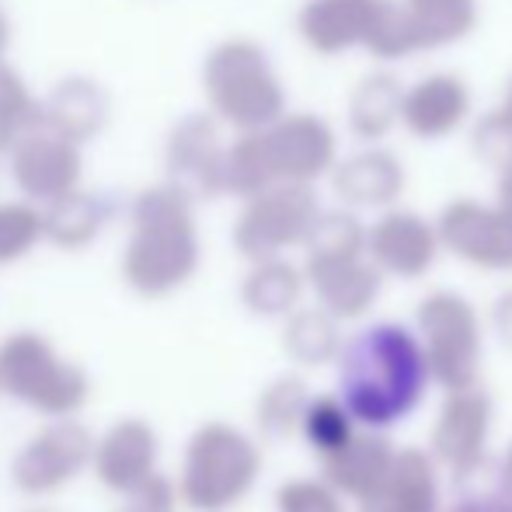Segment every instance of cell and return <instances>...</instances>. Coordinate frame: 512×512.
I'll return each instance as SVG.
<instances>
[{"label": "cell", "mask_w": 512, "mask_h": 512, "mask_svg": "<svg viewBox=\"0 0 512 512\" xmlns=\"http://www.w3.org/2000/svg\"><path fill=\"white\" fill-rule=\"evenodd\" d=\"M429 359L415 328L377 321L345 338L338 356V394L363 429H391L425 401Z\"/></svg>", "instance_id": "1"}, {"label": "cell", "mask_w": 512, "mask_h": 512, "mask_svg": "<svg viewBox=\"0 0 512 512\" xmlns=\"http://www.w3.org/2000/svg\"><path fill=\"white\" fill-rule=\"evenodd\" d=\"M95 223H98L95 209L77 203V199H67V203H60L53 209V216L46 220V227L60 244H81L95 234Z\"/></svg>", "instance_id": "29"}, {"label": "cell", "mask_w": 512, "mask_h": 512, "mask_svg": "<svg viewBox=\"0 0 512 512\" xmlns=\"http://www.w3.org/2000/svg\"><path fill=\"white\" fill-rule=\"evenodd\" d=\"M405 7L418 32V42H422V53L457 46L481 21L478 0H405Z\"/></svg>", "instance_id": "23"}, {"label": "cell", "mask_w": 512, "mask_h": 512, "mask_svg": "<svg viewBox=\"0 0 512 512\" xmlns=\"http://www.w3.org/2000/svg\"><path fill=\"white\" fill-rule=\"evenodd\" d=\"M495 425V401L481 384L446 391L443 405L432 418L429 453L450 474H471L485 464L488 436Z\"/></svg>", "instance_id": "9"}, {"label": "cell", "mask_w": 512, "mask_h": 512, "mask_svg": "<svg viewBox=\"0 0 512 512\" xmlns=\"http://www.w3.org/2000/svg\"><path fill=\"white\" fill-rule=\"evenodd\" d=\"M492 512H512V502H509V499H502V495H499V499L492 502Z\"/></svg>", "instance_id": "35"}, {"label": "cell", "mask_w": 512, "mask_h": 512, "mask_svg": "<svg viewBox=\"0 0 512 512\" xmlns=\"http://www.w3.org/2000/svg\"><path fill=\"white\" fill-rule=\"evenodd\" d=\"M359 512H443V481L439 460L429 446H398L391 471L366 499L356 502Z\"/></svg>", "instance_id": "16"}, {"label": "cell", "mask_w": 512, "mask_h": 512, "mask_svg": "<svg viewBox=\"0 0 512 512\" xmlns=\"http://www.w3.org/2000/svg\"><path fill=\"white\" fill-rule=\"evenodd\" d=\"M492 321H495V331H499V338L512 349V293L499 297V304H495V310H492Z\"/></svg>", "instance_id": "32"}, {"label": "cell", "mask_w": 512, "mask_h": 512, "mask_svg": "<svg viewBox=\"0 0 512 512\" xmlns=\"http://www.w3.org/2000/svg\"><path fill=\"white\" fill-rule=\"evenodd\" d=\"M307 272L290 265L283 255L279 258H262L255 262V269L248 272L241 286V300L248 310L262 317H290L297 310L300 297H304Z\"/></svg>", "instance_id": "21"}, {"label": "cell", "mask_w": 512, "mask_h": 512, "mask_svg": "<svg viewBox=\"0 0 512 512\" xmlns=\"http://www.w3.org/2000/svg\"><path fill=\"white\" fill-rule=\"evenodd\" d=\"M499 185H509V189H512V164L499 171Z\"/></svg>", "instance_id": "37"}, {"label": "cell", "mask_w": 512, "mask_h": 512, "mask_svg": "<svg viewBox=\"0 0 512 512\" xmlns=\"http://www.w3.org/2000/svg\"><path fill=\"white\" fill-rule=\"evenodd\" d=\"M366 237H370V223H363L359 209H321L314 230H310L304 251L307 258L321 255H363Z\"/></svg>", "instance_id": "26"}, {"label": "cell", "mask_w": 512, "mask_h": 512, "mask_svg": "<svg viewBox=\"0 0 512 512\" xmlns=\"http://www.w3.org/2000/svg\"><path fill=\"white\" fill-rule=\"evenodd\" d=\"M394 457H398V446L384 429H359L342 450L321 457V478L345 499L359 502L384 481Z\"/></svg>", "instance_id": "18"}, {"label": "cell", "mask_w": 512, "mask_h": 512, "mask_svg": "<svg viewBox=\"0 0 512 512\" xmlns=\"http://www.w3.org/2000/svg\"><path fill=\"white\" fill-rule=\"evenodd\" d=\"M314 394L307 391V384L300 377H279L262 391L255 408V422L262 429V436L269 439H290L304 429V415Z\"/></svg>", "instance_id": "24"}, {"label": "cell", "mask_w": 512, "mask_h": 512, "mask_svg": "<svg viewBox=\"0 0 512 512\" xmlns=\"http://www.w3.org/2000/svg\"><path fill=\"white\" fill-rule=\"evenodd\" d=\"M304 272L317 304L331 310L342 324L363 321L380 300V290H384V272L370 258V251H363V255L307 258Z\"/></svg>", "instance_id": "12"}, {"label": "cell", "mask_w": 512, "mask_h": 512, "mask_svg": "<svg viewBox=\"0 0 512 512\" xmlns=\"http://www.w3.org/2000/svg\"><path fill=\"white\" fill-rule=\"evenodd\" d=\"M140 227L136 241L129 244L126 276L147 297L175 290L178 283L192 276L199 258L196 227H192L189 206L175 192L147 196L140 206Z\"/></svg>", "instance_id": "2"}, {"label": "cell", "mask_w": 512, "mask_h": 512, "mask_svg": "<svg viewBox=\"0 0 512 512\" xmlns=\"http://www.w3.org/2000/svg\"><path fill=\"white\" fill-rule=\"evenodd\" d=\"M262 474L255 439L227 422H209L185 450L182 495L199 512H223L244 499Z\"/></svg>", "instance_id": "3"}, {"label": "cell", "mask_w": 512, "mask_h": 512, "mask_svg": "<svg viewBox=\"0 0 512 512\" xmlns=\"http://www.w3.org/2000/svg\"><path fill=\"white\" fill-rule=\"evenodd\" d=\"M206 84L216 112L248 133L272 126L286 108L283 84L255 42H227L216 49L209 56Z\"/></svg>", "instance_id": "5"}, {"label": "cell", "mask_w": 512, "mask_h": 512, "mask_svg": "<svg viewBox=\"0 0 512 512\" xmlns=\"http://www.w3.org/2000/svg\"><path fill=\"white\" fill-rule=\"evenodd\" d=\"M443 251L481 272H512V209L495 199H453L436 216Z\"/></svg>", "instance_id": "8"}, {"label": "cell", "mask_w": 512, "mask_h": 512, "mask_svg": "<svg viewBox=\"0 0 512 512\" xmlns=\"http://www.w3.org/2000/svg\"><path fill=\"white\" fill-rule=\"evenodd\" d=\"M265 161L276 185H314L338 164V136L328 119L314 112L279 115L272 126L258 129Z\"/></svg>", "instance_id": "10"}, {"label": "cell", "mask_w": 512, "mask_h": 512, "mask_svg": "<svg viewBox=\"0 0 512 512\" xmlns=\"http://www.w3.org/2000/svg\"><path fill=\"white\" fill-rule=\"evenodd\" d=\"M408 185L405 161L394 150L380 147V143H363L356 154L338 157L331 168V189L349 209H391L398 206L401 192Z\"/></svg>", "instance_id": "15"}, {"label": "cell", "mask_w": 512, "mask_h": 512, "mask_svg": "<svg viewBox=\"0 0 512 512\" xmlns=\"http://www.w3.org/2000/svg\"><path fill=\"white\" fill-rule=\"evenodd\" d=\"M129 495L136 499V509H147V512H171V506H175V492L157 474H147Z\"/></svg>", "instance_id": "31"}, {"label": "cell", "mask_w": 512, "mask_h": 512, "mask_svg": "<svg viewBox=\"0 0 512 512\" xmlns=\"http://www.w3.org/2000/svg\"><path fill=\"white\" fill-rule=\"evenodd\" d=\"M317 216L321 203L314 196V185H272L248 199L234 227V244L251 262L279 258L290 248H304Z\"/></svg>", "instance_id": "6"}, {"label": "cell", "mask_w": 512, "mask_h": 512, "mask_svg": "<svg viewBox=\"0 0 512 512\" xmlns=\"http://www.w3.org/2000/svg\"><path fill=\"white\" fill-rule=\"evenodd\" d=\"M499 199L512 209V189H509V185H499Z\"/></svg>", "instance_id": "36"}, {"label": "cell", "mask_w": 512, "mask_h": 512, "mask_svg": "<svg viewBox=\"0 0 512 512\" xmlns=\"http://www.w3.org/2000/svg\"><path fill=\"white\" fill-rule=\"evenodd\" d=\"M405 84L394 70H373L359 77L349 95V133L359 143H380L401 126Z\"/></svg>", "instance_id": "19"}, {"label": "cell", "mask_w": 512, "mask_h": 512, "mask_svg": "<svg viewBox=\"0 0 512 512\" xmlns=\"http://www.w3.org/2000/svg\"><path fill=\"white\" fill-rule=\"evenodd\" d=\"M95 453L91 446L88 429L74 422L53 425V429L39 432L25 450L14 460V481H18L25 492L39 495V492H53L63 481H70L88 457Z\"/></svg>", "instance_id": "17"}, {"label": "cell", "mask_w": 512, "mask_h": 512, "mask_svg": "<svg viewBox=\"0 0 512 512\" xmlns=\"http://www.w3.org/2000/svg\"><path fill=\"white\" fill-rule=\"evenodd\" d=\"M415 331L429 359L432 384L443 391L481 384L485 331L481 314L464 293L436 290L415 307Z\"/></svg>", "instance_id": "4"}, {"label": "cell", "mask_w": 512, "mask_h": 512, "mask_svg": "<svg viewBox=\"0 0 512 512\" xmlns=\"http://www.w3.org/2000/svg\"><path fill=\"white\" fill-rule=\"evenodd\" d=\"M443 512H492V502H481V499H460L457 506L443 509Z\"/></svg>", "instance_id": "34"}, {"label": "cell", "mask_w": 512, "mask_h": 512, "mask_svg": "<svg viewBox=\"0 0 512 512\" xmlns=\"http://www.w3.org/2000/svg\"><path fill=\"white\" fill-rule=\"evenodd\" d=\"M471 150L474 157L488 164V168L502 171L512 164V74L502 88V98L478 115L471 126Z\"/></svg>", "instance_id": "27"}, {"label": "cell", "mask_w": 512, "mask_h": 512, "mask_svg": "<svg viewBox=\"0 0 512 512\" xmlns=\"http://www.w3.org/2000/svg\"><path fill=\"white\" fill-rule=\"evenodd\" d=\"M342 321H338L331 310L317 307H304L293 310L286 317L283 328V349L293 363L300 366H324V363H338L342 356Z\"/></svg>", "instance_id": "22"}, {"label": "cell", "mask_w": 512, "mask_h": 512, "mask_svg": "<svg viewBox=\"0 0 512 512\" xmlns=\"http://www.w3.org/2000/svg\"><path fill=\"white\" fill-rule=\"evenodd\" d=\"M35 234H39V220L28 209H14V206L0 209V262L18 258L21 251L32 248Z\"/></svg>", "instance_id": "30"}, {"label": "cell", "mask_w": 512, "mask_h": 512, "mask_svg": "<svg viewBox=\"0 0 512 512\" xmlns=\"http://www.w3.org/2000/svg\"><path fill=\"white\" fill-rule=\"evenodd\" d=\"M499 495L512 502V443H509L506 457H502V464H499Z\"/></svg>", "instance_id": "33"}, {"label": "cell", "mask_w": 512, "mask_h": 512, "mask_svg": "<svg viewBox=\"0 0 512 512\" xmlns=\"http://www.w3.org/2000/svg\"><path fill=\"white\" fill-rule=\"evenodd\" d=\"M471 84L450 70L418 77L405 88V108H401V129H408L415 140L436 143L453 136L471 122Z\"/></svg>", "instance_id": "14"}, {"label": "cell", "mask_w": 512, "mask_h": 512, "mask_svg": "<svg viewBox=\"0 0 512 512\" xmlns=\"http://www.w3.org/2000/svg\"><path fill=\"white\" fill-rule=\"evenodd\" d=\"M366 251L384 276L422 279L436 265L439 251H443V237H439L436 220H425L415 209L391 206L380 209V216L370 223Z\"/></svg>", "instance_id": "11"}, {"label": "cell", "mask_w": 512, "mask_h": 512, "mask_svg": "<svg viewBox=\"0 0 512 512\" xmlns=\"http://www.w3.org/2000/svg\"><path fill=\"white\" fill-rule=\"evenodd\" d=\"M154 453L157 439L147 422H119L112 432L98 443L95 450V471L115 492H133L147 474H154Z\"/></svg>", "instance_id": "20"}, {"label": "cell", "mask_w": 512, "mask_h": 512, "mask_svg": "<svg viewBox=\"0 0 512 512\" xmlns=\"http://www.w3.org/2000/svg\"><path fill=\"white\" fill-rule=\"evenodd\" d=\"M0 387L32 408L63 415L88 394V380L77 366L60 363L39 335H14L0 349Z\"/></svg>", "instance_id": "7"}, {"label": "cell", "mask_w": 512, "mask_h": 512, "mask_svg": "<svg viewBox=\"0 0 512 512\" xmlns=\"http://www.w3.org/2000/svg\"><path fill=\"white\" fill-rule=\"evenodd\" d=\"M133 512H147V509H133Z\"/></svg>", "instance_id": "38"}, {"label": "cell", "mask_w": 512, "mask_h": 512, "mask_svg": "<svg viewBox=\"0 0 512 512\" xmlns=\"http://www.w3.org/2000/svg\"><path fill=\"white\" fill-rule=\"evenodd\" d=\"M391 0H307L297 32L317 56H342L370 49Z\"/></svg>", "instance_id": "13"}, {"label": "cell", "mask_w": 512, "mask_h": 512, "mask_svg": "<svg viewBox=\"0 0 512 512\" xmlns=\"http://www.w3.org/2000/svg\"><path fill=\"white\" fill-rule=\"evenodd\" d=\"M363 425L356 422V415L342 401V394H314L304 415V429L300 436L310 443V450H317V457H328V453L342 450Z\"/></svg>", "instance_id": "25"}, {"label": "cell", "mask_w": 512, "mask_h": 512, "mask_svg": "<svg viewBox=\"0 0 512 512\" xmlns=\"http://www.w3.org/2000/svg\"><path fill=\"white\" fill-rule=\"evenodd\" d=\"M279 512H345V495L324 478H293L276 495Z\"/></svg>", "instance_id": "28"}]
</instances>
